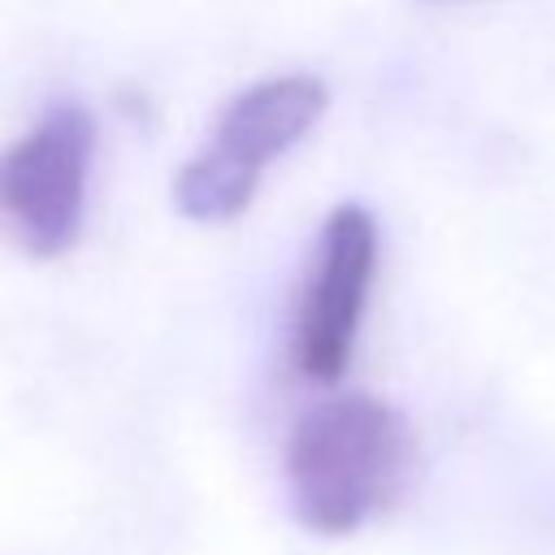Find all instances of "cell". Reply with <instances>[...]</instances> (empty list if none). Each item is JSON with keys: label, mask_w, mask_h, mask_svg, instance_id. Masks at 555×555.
<instances>
[{"label": "cell", "mask_w": 555, "mask_h": 555, "mask_svg": "<svg viewBox=\"0 0 555 555\" xmlns=\"http://www.w3.org/2000/svg\"><path fill=\"white\" fill-rule=\"evenodd\" d=\"M416 464L408 416L377 395H334L286 438V499L317 538H347L399 503Z\"/></svg>", "instance_id": "cell-1"}, {"label": "cell", "mask_w": 555, "mask_h": 555, "mask_svg": "<svg viewBox=\"0 0 555 555\" xmlns=\"http://www.w3.org/2000/svg\"><path fill=\"white\" fill-rule=\"evenodd\" d=\"M91 108L61 100L0 147V230L35 260L78 247L95 160Z\"/></svg>", "instance_id": "cell-2"}, {"label": "cell", "mask_w": 555, "mask_h": 555, "mask_svg": "<svg viewBox=\"0 0 555 555\" xmlns=\"http://www.w3.org/2000/svg\"><path fill=\"white\" fill-rule=\"evenodd\" d=\"M377 217L364 204H334L321 221L312 273L304 282L291 330V360L299 377L334 386L351 369L377 278Z\"/></svg>", "instance_id": "cell-3"}, {"label": "cell", "mask_w": 555, "mask_h": 555, "mask_svg": "<svg viewBox=\"0 0 555 555\" xmlns=\"http://www.w3.org/2000/svg\"><path fill=\"white\" fill-rule=\"evenodd\" d=\"M325 104L330 87L317 74H269L221 104L208 147L234 156L264 178V169L321 121Z\"/></svg>", "instance_id": "cell-4"}, {"label": "cell", "mask_w": 555, "mask_h": 555, "mask_svg": "<svg viewBox=\"0 0 555 555\" xmlns=\"http://www.w3.org/2000/svg\"><path fill=\"white\" fill-rule=\"evenodd\" d=\"M256 191H260V173L208 143L173 173V204L186 221H199V225H221L243 217Z\"/></svg>", "instance_id": "cell-5"}]
</instances>
